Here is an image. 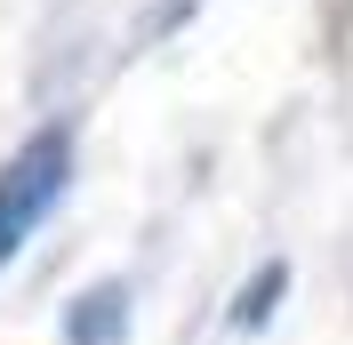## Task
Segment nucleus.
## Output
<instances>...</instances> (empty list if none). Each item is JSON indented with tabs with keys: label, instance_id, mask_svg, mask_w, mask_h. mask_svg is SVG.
<instances>
[{
	"label": "nucleus",
	"instance_id": "nucleus-2",
	"mask_svg": "<svg viewBox=\"0 0 353 345\" xmlns=\"http://www.w3.org/2000/svg\"><path fill=\"white\" fill-rule=\"evenodd\" d=\"M129 337V289L121 281H97L65 305V345H121Z\"/></svg>",
	"mask_w": 353,
	"mask_h": 345
},
{
	"label": "nucleus",
	"instance_id": "nucleus-3",
	"mask_svg": "<svg viewBox=\"0 0 353 345\" xmlns=\"http://www.w3.org/2000/svg\"><path fill=\"white\" fill-rule=\"evenodd\" d=\"M281 289H289V265H265V273L241 289V313H233V322H241V329H265V313H273V297H281Z\"/></svg>",
	"mask_w": 353,
	"mask_h": 345
},
{
	"label": "nucleus",
	"instance_id": "nucleus-1",
	"mask_svg": "<svg viewBox=\"0 0 353 345\" xmlns=\"http://www.w3.org/2000/svg\"><path fill=\"white\" fill-rule=\"evenodd\" d=\"M72 161H81L72 121L32 129L17 152H8V161H0V265H8L24 241L57 217V201H65V185H72Z\"/></svg>",
	"mask_w": 353,
	"mask_h": 345
}]
</instances>
